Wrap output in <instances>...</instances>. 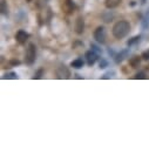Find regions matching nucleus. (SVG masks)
Here are the masks:
<instances>
[{
    "label": "nucleus",
    "mask_w": 149,
    "mask_h": 149,
    "mask_svg": "<svg viewBox=\"0 0 149 149\" xmlns=\"http://www.w3.org/2000/svg\"><path fill=\"white\" fill-rule=\"evenodd\" d=\"M130 31V25L128 21L126 20H121V21H118L114 27H113V35L115 36L116 39H123L125 36L129 33Z\"/></svg>",
    "instance_id": "obj_1"
},
{
    "label": "nucleus",
    "mask_w": 149,
    "mask_h": 149,
    "mask_svg": "<svg viewBox=\"0 0 149 149\" xmlns=\"http://www.w3.org/2000/svg\"><path fill=\"white\" fill-rule=\"evenodd\" d=\"M35 56H36V51H35V45L34 44H29L27 49H26V56H25V61L27 65H32L35 61Z\"/></svg>",
    "instance_id": "obj_2"
},
{
    "label": "nucleus",
    "mask_w": 149,
    "mask_h": 149,
    "mask_svg": "<svg viewBox=\"0 0 149 149\" xmlns=\"http://www.w3.org/2000/svg\"><path fill=\"white\" fill-rule=\"evenodd\" d=\"M94 39L99 42V44H104L106 39H107V32L106 28L103 26H99L95 31H94Z\"/></svg>",
    "instance_id": "obj_3"
},
{
    "label": "nucleus",
    "mask_w": 149,
    "mask_h": 149,
    "mask_svg": "<svg viewBox=\"0 0 149 149\" xmlns=\"http://www.w3.org/2000/svg\"><path fill=\"white\" fill-rule=\"evenodd\" d=\"M56 75L59 79H68L70 77V72L66 66H60L56 69Z\"/></svg>",
    "instance_id": "obj_4"
},
{
    "label": "nucleus",
    "mask_w": 149,
    "mask_h": 149,
    "mask_svg": "<svg viewBox=\"0 0 149 149\" xmlns=\"http://www.w3.org/2000/svg\"><path fill=\"white\" fill-rule=\"evenodd\" d=\"M15 39H17V41H18L19 44L24 45V44L27 41V39H28V34H27L25 31H19V32L17 33V35H15Z\"/></svg>",
    "instance_id": "obj_5"
},
{
    "label": "nucleus",
    "mask_w": 149,
    "mask_h": 149,
    "mask_svg": "<svg viewBox=\"0 0 149 149\" xmlns=\"http://www.w3.org/2000/svg\"><path fill=\"white\" fill-rule=\"evenodd\" d=\"M84 31H85V22H84V19L81 17H79L75 22V32L78 34H82Z\"/></svg>",
    "instance_id": "obj_6"
},
{
    "label": "nucleus",
    "mask_w": 149,
    "mask_h": 149,
    "mask_svg": "<svg viewBox=\"0 0 149 149\" xmlns=\"http://www.w3.org/2000/svg\"><path fill=\"white\" fill-rule=\"evenodd\" d=\"M86 59H87V63L91 66V65H94L97 60V55L93 52V51H88L86 53Z\"/></svg>",
    "instance_id": "obj_7"
},
{
    "label": "nucleus",
    "mask_w": 149,
    "mask_h": 149,
    "mask_svg": "<svg viewBox=\"0 0 149 149\" xmlns=\"http://www.w3.org/2000/svg\"><path fill=\"white\" fill-rule=\"evenodd\" d=\"M122 0H104V6L107 8H115L121 4Z\"/></svg>",
    "instance_id": "obj_8"
},
{
    "label": "nucleus",
    "mask_w": 149,
    "mask_h": 149,
    "mask_svg": "<svg viewBox=\"0 0 149 149\" xmlns=\"http://www.w3.org/2000/svg\"><path fill=\"white\" fill-rule=\"evenodd\" d=\"M62 7H63V10H65L67 13H69V12H72V11L74 10V4L70 1V0H65Z\"/></svg>",
    "instance_id": "obj_9"
},
{
    "label": "nucleus",
    "mask_w": 149,
    "mask_h": 149,
    "mask_svg": "<svg viewBox=\"0 0 149 149\" xmlns=\"http://www.w3.org/2000/svg\"><path fill=\"white\" fill-rule=\"evenodd\" d=\"M70 66H72L73 68H77V69H79V68H82V66H84V61H82L81 59H77V60L72 61Z\"/></svg>",
    "instance_id": "obj_10"
},
{
    "label": "nucleus",
    "mask_w": 149,
    "mask_h": 149,
    "mask_svg": "<svg viewBox=\"0 0 149 149\" xmlns=\"http://www.w3.org/2000/svg\"><path fill=\"white\" fill-rule=\"evenodd\" d=\"M129 63H130V66H132L133 68L139 67V65H140V58H139V56H134V58H132V59L129 60Z\"/></svg>",
    "instance_id": "obj_11"
},
{
    "label": "nucleus",
    "mask_w": 149,
    "mask_h": 149,
    "mask_svg": "<svg viewBox=\"0 0 149 149\" xmlns=\"http://www.w3.org/2000/svg\"><path fill=\"white\" fill-rule=\"evenodd\" d=\"M1 13L3 14H7L8 13V8L6 6V1H5V0H1Z\"/></svg>",
    "instance_id": "obj_12"
},
{
    "label": "nucleus",
    "mask_w": 149,
    "mask_h": 149,
    "mask_svg": "<svg viewBox=\"0 0 149 149\" xmlns=\"http://www.w3.org/2000/svg\"><path fill=\"white\" fill-rule=\"evenodd\" d=\"M42 73H44V69H39L38 72H36V73L34 74L33 79H40V78H41V75H42Z\"/></svg>",
    "instance_id": "obj_13"
},
{
    "label": "nucleus",
    "mask_w": 149,
    "mask_h": 149,
    "mask_svg": "<svg viewBox=\"0 0 149 149\" xmlns=\"http://www.w3.org/2000/svg\"><path fill=\"white\" fill-rule=\"evenodd\" d=\"M15 78H17L15 73H10V74H6V75L3 77V79H15Z\"/></svg>",
    "instance_id": "obj_14"
},
{
    "label": "nucleus",
    "mask_w": 149,
    "mask_h": 149,
    "mask_svg": "<svg viewBox=\"0 0 149 149\" xmlns=\"http://www.w3.org/2000/svg\"><path fill=\"white\" fill-rule=\"evenodd\" d=\"M141 58L144 59V60H149V51H144V52L142 53Z\"/></svg>",
    "instance_id": "obj_15"
},
{
    "label": "nucleus",
    "mask_w": 149,
    "mask_h": 149,
    "mask_svg": "<svg viewBox=\"0 0 149 149\" xmlns=\"http://www.w3.org/2000/svg\"><path fill=\"white\" fill-rule=\"evenodd\" d=\"M140 40V36H135V38H133L130 41H128V45H133L134 42H136V41H139Z\"/></svg>",
    "instance_id": "obj_16"
},
{
    "label": "nucleus",
    "mask_w": 149,
    "mask_h": 149,
    "mask_svg": "<svg viewBox=\"0 0 149 149\" xmlns=\"http://www.w3.org/2000/svg\"><path fill=\"white\" fill-rule=\"evenodd\" d=\"M135 79H146V75H144V73H139L135 75Z\"/></svg>",
    "instance_id": "obj_17"
},
{
    "label": "nucleus",
    "mask_w": 149,
    "mask_h": 149,
    "mask_svg": "<svg viewBox=\"0 0 149 149\" xmlns=\"http://www.w3.org/2000/svg\"><path fill=\"white\" fill-rule=\"evenodd\" d=\"M27 1H31V0H27Z\"/></svg>",
    "instance_id": "obj_18"
}]
</instances>
